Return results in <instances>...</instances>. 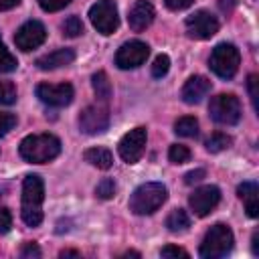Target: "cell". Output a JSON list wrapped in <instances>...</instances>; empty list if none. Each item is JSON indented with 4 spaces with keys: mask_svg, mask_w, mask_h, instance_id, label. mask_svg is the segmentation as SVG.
<instances>
[{
    "mask_svg": "<svg viewBox=\"0 0 259 259\" xmlns=\"http://www.w3.org/2000/svg\"><path fill=\"white\" fill-rule=\"evenodd\" d=\"M42 200H45V182L38 174H26L22 182V202L20 217L24 225L38 227L42 221Z\"/></svg>",
    "mask_w": 259,
    "mask_h": 259,
    "instance_id": "6da1fadb",
    "label": "cell"
},
{
    "mask_svg": "<svg viewBox=\"0 0 259 259\" xmlns=\"http://www.w3.org/2000/svg\"><path fill=\"white\" fill-rule=\"evenodd\" d=\"M18 152L24 162L47 164L61 154V140L53 134H32L20 142Z\"/></svg>",
    "mask_w": 259,
    "mask_h": 259,
    "instance_id": "7a4b0ae2",
    "label": "cell"
},
{
    "mask_svg": "<svg viewBox=\"0 0 259 259\" xmlns=\"http://www.w3.org/2000/svg\"><path fill=\"white\" fill-rule=\"evenodd\" d=\"M166 198H168V190L162 182H146L140 184L130 196V210L134 214L146 217L156 212L166 202Z\"/></svg>",
    "mask_w": 259,
    "mask_h": 259,
    "instance_id": "3957f363",
    "label": "cell"
},
{
    "mask_svg": "<svg viewBox=\"0 0 259 259\" xmlns=\"http://www.w3.org/2000/svg\"><path fill=\"white\" fill-rule=\"evenodd\" d=\"M233 243H235L233 231L227 225L217 223V225H212L206 231V235H204V239L200 243L198 255L202 259H221V257H225V255L231 253Z\"/></svg>",
    "mask_w": 259,
    "mask_h": 259,
    "instance_id": "277c9868",
    "label": "cell"
},
{
    "mask_svg": "<svg viewBox=\"0 0 259 259\" xmlns=\"http://www.w3.org/2000/svg\"><path fill=\"white\" fill-rule=\"evenodd\" d=\"M241 65V53L235 45L231 42H221L212 49L210 57H208V67L210 71L221 77V79H233L235 73L239 71Z\"/></svg>",
    "mask_w": 259,
    "mask_h": 259,
    "instance_id": "5b68a950",
    "label": "cell"
},
{
    "mask_svg": "<svg viewBox=\"0 0 259 259\" xmlns=\"http://www.w3.org/2000/svg\"><path fill=\"white\" fill-rule=\"evenodd\" d=\"M208 115L219 125H235L241 119V101L233 93H219L208 103Z\"/></svg>",
    "mask_w": 259,
    "mask_h": 259,
    "instance_id": "8992f818",
    "label": "cell"
},
{
    "mask_svg": "<svg viewBox=\"0 0 259 259\" xmlns=\"http://www.w3.org/2000/svg\"><path fill=\"white\" fill-rule=\"evenodd\" d=\"M89 20L93 24V28L101 34H113L119 26V14H117V6L113 0H97L91 8H89Z\"/></svg>",
    "mask_w": 259,
    "mask_h": 259,
    "instance_id": "52a82bcc",
    "label": "cell"
},
{
    "mask_svg": "<svg viewBox=\"0 0 259 259\" xmlns=\"http://www.w3.org/2000/svg\"><path fill=\"white\" fill-rule=\"evenodd\" d=\"M146 140H148V132L144 125L130 130L117 144V152H119L121 160L127 164H136L146 150Z\"/></svg>",
    "mask_w": 259,
    "mask_h": 259,
    "instance_id": "ba28073f",
    "label": "cell"
},
{
    "mask_svg": "<svg viewBox=\"0 0 259 259\" xmlns=\"http://www.w3.org/2000/svg\"><path fill=\"white\" fill-rule=\"evenodd\" d=\"M109 127V109L103 103H95V105H87L81 113H79V130L87 136H95L101 134Z\"/></svg>",
    "mask_w": 259,
    "mask_h": 259,
    "instance_id": "9c48e42d",
    "label": "cell"
},
{
    "mask_svg": "<svg viewBox=\"0 0 259 259\" xmlns=\"http://www.w3.org/2000/svg\"><path fill=\"white\" fill-rule=\"evenodd\" d=\"M184 26H186V34L196 40H206L219 32V20L206 10H196L194 14H190Z\"/></svg>",
    "mask_w": 259,
    "mask_h": 259,
    "instance_id": "30bf717a",
    "label": "cell"
},
{
    "mask_svg": "<svg viewBox=\"0 0 259 259\" xmlns=\"http://www.w3.org/2000/svg\"><path fill=\"white\" fill-rule=\"evenodd\" d=\"M150 55V47L142 40H130L123 42L115 53V65L119 69H136L146 63Z\"/></svg>",
    "mask_w": 259,
    "mask_h": 259,
    "instance_id": "8fae6325",
    "label": "cell"
},
{
    "mask_svg": "<svg viewBox=\"0 0 259 259\" xmlns=\"http://www.w3.org/2000/svg\"><path fill=\"white\" fill-rule=\"evenodd\" d=\"M73 95H75V91H73L71 83H57V85L40 83V85H36V97L42 103L51 105V107H65V105H69L73 101Z\"/></svg>",
    "mask_w": 259,
    "mask_h": 259,
    "instance_id": "7c38bea8",
    "label": "cell"
},
{
    "mask_svg": "<svg viewBox=\"0 0 259 259\" xmlns=\"http://www.w3.org/2000/svg\"><path fill=\"white\" fill-rule=\"evenodd\" d=\"M45 38H47V28H45V24L38 22V20H26V22L16 30V34H14L16 47H18L20 51H24V53H28V51L40 47V45L45 42Z\"/></svg>",
    "mask_w": 259,
    "mask_h": 259,
    "instance_id": "4fadbf2b",
    "label": "cell"
},
{
    "mask_svg": "<svg viewBox=\"0 0 259 259\" xmlns=\"http://www.w3.org/2000/svg\"><path fill=\"white\" fill-rule=\"evenodd\" d=\"M219 200H221V190L217 186H212V184L200 186L188 196V204H190V208H192V212L196 217L210 214L214 210V206L219 204Z\"/></svg>",
    "mask_w": 259,
    "mask_h": 259,
    "instance_id": "5bb4252c",
    "label": "cell"
},
{
    "mask_svg": "<svg viewBox=\"0 0 259 259\" xmlns=\"http://www.w3.org/2000/svg\"><path fill=\"white\" fill-rule=\"evenodd\" d=\"M154 6L148 2V0H138L132 8H130V14H127V24L134 32H142L146 30L152 22H154Z\"/></svg>",
    "mask_w": 259,
    "mask_h": 259,
    "instance_id": "9a60e30c",
    "label": "cell"
},
{
    "mask_svg": "<svg viewBox=\"0 0 259 259\" xmlns=\"http://www.w3.org/2000/svg\"><path fill=\"white\" fill-rule=\"evenodd\" d=\"M208 91H210V81L206 77H202V75H192L184 83V87L180 91V97H182L184 103L194 105V103H200L208 95Z\"/></svg>",
    "mask_w": 259,
    "mask_h": 259,
    "instance_id": "2e32d148",
    "label": "cell"
},
{
    "mask_svg": "<svg viewBox=\"0 0 259 259\" xmlns=\"http://www.w3.org/2000/svg\"><path fill=\"white\" fill-rule=\"evenodd\" d=\"M75 61V51L73 49H57L53 53H47L42 57L36 59V67L40 71H53V69H59V67H67Z\"/></svg>",
    "mask_w": 259,
    "mask_h": 259,
    "instance_id": "e0dca14e",
    "label": "cell"
},
{
    "mask_svg": "<svg viewBox=\"0 0 259 259\" xmlns=\"http://www.w3.org/2000/svg\"><path fill=\"white\" fill-rule=\"evenodd\" d=\"M237 194L245 204V210L251 219L259 217V186L255 182H243L237 186Z\"/></svg>",
    "mask_w": 259,
    "mask_h": 259,
    "instance_id": "ac0fdd59",
    "label": "cell"
},
{
    "mask_svg": "<svg viewBox=\"0 0 259 259\" xmlns=\"http://www.w3.org/2000/svg\"><path fill=\"white\" fill-rule=\"evenodd\" d=\"M83 158H85V162H89L91 166H95L99 170H107L113 164V156L107 148H89V150H85Z\"/></svg>",
    "mask_w": 259,
    "mask_h": 259,
    "instance_id": "d6986e66",
    "label": "cell"
},
{
    "mask_svg": "<svg viewBox=\"0 0 259 259\" xmlns=\"http://www.w3.org/2000/svg\"><path fill=\"white\" fill-rule=\"evenodd\" d=\"M166 227L170 233H184L190 227V217L184 208H174L168 217H166Z\"/></svg>",
    "mask_w": 259,
    "mask_h": 259,
    "instance_id": "ffe728a7",
    "label": "cell"
},
{
    "mask_svg": "<svg viewBox=\"0 0 259 259\" xmlns=\"http://www.w3.org/2000/svg\"><path fill=\"white\" fill-rule=\"evenodd\" d=\"M174 132L180 138H196L198 136V119L192 115H184V117L176 119Z\"/></svg>",
    "mask_w": 259,
    "mask_h": 259,
    "instance_id": "44dd1931",
    "label": "cell"
},
{
    "mask_svg": "<svg viewBox=\"0 0 259 259\" xmlns=\"http://www.w3.org/2000/svg\"><path fill=\"white\" fill-rule=\"evenodd\" d=\"M91 85H93V91H95L99 101H107L111 97V83H109V79L103 71H97L91 77Z\"/></svg>",
    "mask_w": 259,
    "mask_h": 259,
    "instance_id": "7402d4cb",
    "label": "cell"
},
{
    "mask_svg": "<svg viewBox=\"0 0 259 259\" xmlns=\"http://www.w3.org/2000/svg\"><path fill=\"white\" fill-rule=\"evenodd\" d=\"M231 144H233V138H231V136H227V134H223V132H214V134H210L208 140L204 142V148H206L210 154H219V152L231 148Z\"/></svg>",
    "mask_w": 259,
    "mask_h": 259,
    "instance_id": "603a6c76",
    "label": "cell"
},
{
    "mask_svg": "<svg viewBox=\"0 0 259 259\" xmlns=\"http://www.w3.org/2000/svg\"><path fill=\"white\" fill-rule=\"evenodd\" d=\"M16 67H18L16 57L6 49V45L0 38V73H12Z\"/></svg>",
    "mask_w": 259,
    "mask_h": 259,
    "instance_id": "cb8c5ba5",
    "label": "cell"
},
{
    "mask_svg": "<svg viewBox=\"0 0 259 259\" xmlns=\"http://www.w3.org/2000/svg\"><path fill=\"white\" fill-rule=\"evenodd\" d=\"M16 85L12 81H0V105H12L16 103Z\"/></svg>",
    "mask_w": 259,
    "mask_h": 259,
    "instance_id": "d4e9b609",
    "label": "cell"
},
{
    "mask_svg": "<svg viewBox=\"0 0 259 259\" xmlns=\"http://www.w3.org/2000/svg\"><path fill=\"white\" fill-rule=\"evenodd\" d=\"M168 160L172 164H184L190 160V150L182 144H172L170 150H168Z\"/></svg>",
    "mask_w": 259,
    "mask_h": 259,
    "instance_id": "484cf974",
    "label": "cell"
},
{
    "mask_svg": "<svg viewBox=\"0 0 259 259\" xmlns=\"http://www.w3.org/2000/svg\"><path fill=\"white\" fill-rule=\"evenodd\" d=\"M61 30H63L65 36L75 38V36H79V34L83 32V22H81L77 16H69V18H65V22L61 24Z\"/></svg>",
    "mask_w": 259,
    "mask_h": 259,
    "instance_id": "4316f807",
    "label": "cell"
},
{
    "mask_svg": "<svg viewBox=\"0 0 259 259\" xmlns=\"http://www.w3.org/2000/svg\"><path fill=\"white\" fill-rule=\"evenodd\" d=\"M170 69V59L168 55H158L154 59V65H152V77L154 79H162Z\"/></svg>",
    "mask_w": 259,
    "mask_h": 259,
    "instance_id": "83f0119b",
    "label": "cell"
},
{
    "mask_svg": "<svg viewBox=\"0 0 259 259\" xmlns=\"http://www.w3.org/2000/svg\"><path fill=\"white\" fill-rule=\"evenodd\" d=\"M95 194H97L99 198H103V200L113 198V194H115V182H113L111 178H103V180L97 184Z\"/></svg>",
    "mask_w": 259,
    "mask_h": 259,
    "instance_id": "f1b7e54d",
    "label": "cell"
},
{
    "mask_svg": "<svg viewBox=\"0 0 259 259\" xmlns=\"http://www.w3.org/2000/svg\"><path fill=\"white\" fill-rule=\"evenodd\" d=\"M14 125H16V115H14V113L0 111V138L6 136Z\"/></svg>",
    "mask_w": 259,
    "mask_h": 259,
    "instance_id": "f546056e",
    "label": "cell"
},
{
    "mask_svg": "<svg viewBox=\"0 0 259 259\" xmlns=\"http://www.w3.org/2000/svg\"><path fill=\"white\" fill-rule=\"evenodd\" d=\"M257 85H259V77H257L255 73L249 75V79H247V89H249V97H251V103H253V109H255V111L259 109V105H257V97H259Z\"/></svg>",
    "mask_w": 259,
    "mask_h": 259,
    "instance_id": "4dcf8cb0",
    "label": "cell"
},
{
    "mask_svg": "<svg viewBox=\"0 0 259 259\" xmlns=\"http://www.w3.org/2000/svg\"><path fill=\"white\" fill-rule=\"evenodd\" d=\"M38 4H40V8L45 12H57V10L65 8V6H69L71 0H38Z\"/></svg>",
    "mask_w": 259,
    "mask_h": 259,
    "instance_id": "1f68e13d",
    "label": "cell"
},
{
    "mask_svg": "<svg viewBox=\"0 0 259 259\" xmlns=\"http://www.w3.org/2000/svg\"><path fill=\"white\" fill-rule=\"evenodd\" d=\"M12 227V212L6 206H0V235H6Z\"/></svg>",
    "mask_w": 259,
    "mask_h": 259,
    "instance_id": "d6a6232c",
    "label": "cell"
},
{
    "mask_svg": "<svg viewBox=\"0 0 259 259\" xmlns=\"http://www.w3.org/2000/svg\"><path fill=\"white\" fill-rule=\"evenodd\" d=\"M160 255L162 257H188V253L184 251V249H180V247H176V245H166L162 251H160Z\"/></svg>",
    "mask_w": 259,
    "mask_h": 259,
    "instance_id": "836d02e7",
    "label": "cell"
},
{
    "mask_svg": "<svg viewBox=\"0 0 259 259\" xmlns=\"http://www.w3.org/2000/svg\"><path fill=\"white\" fill-rule=\"evenodd\" d=\"M20 257L22 259H32V257H40V249L34 243H24V247L20 249Z\"/></svg>",
    "mask_w": 259,
    "mask_h": 259,
    "instance_id": "e575fe53",
    "label": "cell"
},
{
    "mask_svg": "<svg viewBox=\"0 0 259 259\" xmlns=\"http://www.w3.org/2000/svg\"><path fill=\"white\" fill-rule=\"evenodd\" d=\"M164 4H166L170 10L178 12V10H186L188 6H192L194 0H164Z\"/></svg>",
    "mask_w": 259,
    "mask_h": 259,
    "instance_id": "d590c367",
    "label": "cell"
},
{
    "mask_svg": "<svg viewBox=\"0 0 259 259\" xmlns=\"http://www.w3.org/2000/svg\"><path fill=\"white\" fill-rule=\"evenodd\" d=\"M204 176H206V172H204L202 168H196V170H190L188 174H184V182H186V184H196V182H200Z\"/></svg>",
    "mask_w": 259,
    "mask_h": 259,
    "instance_id": "8d00e7d4",
    "label": "cell"
},
{
    "mask_svg": "<svg viewBox=\"0 0 259 259\" xmlns=\"http://www.w3.org/2000/svg\"><path fill=\"white\" fill-rule=\"evenodd\" d=\"M18 4H20V0H0V10H10Z\"/></svg>",
    "mask_w": 259,
    "mask_h": 259,
    "instance_id": "74e56055",
    "label": "cell"
},
{
    "mask_svg": "<svg viewBox=\"0 0 259 259\" xmlns=\"http://www.w3.org/2000/svg\"><path fill=\"white\" fill-rule=\"evenodd\" d=\"M251 247H253V255H259V233H257V231L253 233V239H251Z\"/></svg>",
    "mask_w": 259,
    "mask_h": 259,
    "instance_id": "f35d334b",
    "label": "cell"
},
{
    "mask_svg": "<svg viewBox=\"0 0 259 259\" xmlns=\"http://www.w3.org/2000/svg\"><path fill=\"white\" fill-rule=\"evenodd\" d=\"M59 257H81V253L79 251H73V249H63L59 253Z\"/></svg>",
    "mask_w": 259,
    "mask_h": 259,
    "instance_id": "ab89813d",
    "label": "cell"
},
{
    "mask_svg": "<svg viewBox=\"0 0 259 259\" xmlns=\"http://www.w3.org/2000/svg\"><path fill=\"white\" fill-rule=\"evenodd\" d=\"M123 257H140V253L138 251H127V253H123Z\"/></svg>",
    "mask_w": 259,
    "mask_h": 259,
    "instance_id": "60d3db41",
    "label": "cell"
}]
</instances>
